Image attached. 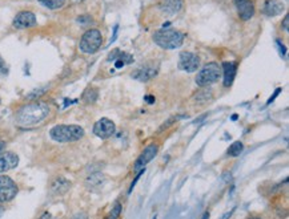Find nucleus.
Instances as JSON below:
<instances>
[{"mask_svg":"<svg viewBox=\"0 0 289 219\" xmlns=\"http://www.w3.org/2000/svg\"><path fill=\"white\" fill-rule=\"evenodd\" d=\"M284 11V4L280 0H267L264 6V12L268 16H277Z\"/></svg>","mask_w":289,"mask_h":219,"instance_id":"nucleus-16","label":"nucleus"},{"mask_svg":"<svg viewBox=\"0 0 289 219\" xmlns=\"http://www.w3.org/2000/svg\"><path fill=\"white\" fill-rule=\"evenodd\" d=\"M183 7V0H161L160 10L167 15H176Z\"/></svg>","mask_w":289,"mask_h":219,"instance_id":"nucleus-15","label":"nucleus"},{"mask_svg":"<svg viewBox=\"0 0 289 219\" xmlns=\"http://www.w3.org/2000/svg\"><path fill=\"white\" fill-rule=\"evenodd\" d=\"M277 45L280 47V51H281V55L285 56V47H284V44H281V41L277 40Z\"/></svg>","mask_w":289,"mask_h":219,"instance_id":"nucleus-28","label":"nucleus"},{"mask_svg":"<svg viewBox=\"0 0 289 219\" xmlns=\"http://www.w3.org/2000/svg\"><path fill=\"white\" fill-rule=\"evenodd\" d=\"M18 186L7 175H0V202H10L16 197Z\"/></svg>","mask_w":289,"mask_h":219,"instance_id":"nucleus-7","label":"nucleus"},{"mask_svg":"<svg viewBox=\"0 0 289 219\" xmlns=\"http://www.w3.org/2000/svg\"><path fill=\"white\" fill-rule=\"evenodd\" d=\"M71 187V182L70 181H67L66 178H56L53 182H52L51 185V191L53 194H56V195H63V194H66L70 190Z\"/></svg>","mask_w":289,"mask_h":219,"instance_id":"nucleus-17","label":"nucleus"},{"mask_svg":"<svg viewBox=\"0 0 289 219\" xmlns=\"http://www.w3.org/2000/svg\"><path fill=\"white\" fill-rule=\"evenodd\" d=\"M101 43H103V36H101V32L99 30H88L82 36V40H80V51L84 53H88V55H92V53H96L101 47Z\"/></svg>","mask_w":289,"mask_h":219,"instance_id":"nucleus-4","label":"nucleus"},{"mask_svg":"<svg viewBox=\"0 0 289 219\" xmlns=\"http://www.w3.org/2000/svg\"><path fill=\"white\" fill-rule=\"evenodd\" d=\"M49 115V106L45 102H32L19 109L16 113V124L20 127H34L40 124Z\"/></svg>","mask_w":289,"mask_h":219,"instance_id":"nucleus-1","label":"nucleus"},{"mask_svg":"<svg viewBox=\"0 0 289 219\" xmlns=\"http://www.w3.org/2000/svg\"><path fill=\"white\" fill-rule=\"evenodd\" d=\"M222 72H224V86H230L234 84V80L236 77V72H238V64L234 63V61H225L222 64Z\"/></svg>","mask_w":289,"mask_h":219,"instance_id":"nucleus-14","label":"nucleus"},{"mask_svg":"<svg viewBox=\"0 0 289 219\" xmlns=\"http://www.w3.org/2000/svg\"><path fill=\"white\" fill-rule=\"evenodd\" d=\"M159 72V68L155 65H145V67L139 68L137 71L132 73V77L139 80V81H149L151 78H153Z\"/></svg>","mask_w":289,"mask_h":219,"instance_id":"nucleus-13","label":"nucleus"},{"mask_svg":"<svg viewBox=\"0 0 289 219\" xmlns=\"http://www.w3.org/2000/svg\"><path fill=\"white\" fill-rule=\"evenodd\" d=\"M67 0H39V3L41 6H44L45 8H49V10H59V8L64 7Z\"/></svg>","mask_w":289,"mask_h":219,"instance_id":"nucleus-19","label":"nucleus"},{"mask_svg":"<svg viewBox=\"0 0 289 219\" xmlns=\"http://www.w3.org/2000/svg\"><path fill=\"white\" fill-rule=\"evenodd\" d=\"M157 150H159V149H157V146L156 145L147 146V148L143 150V153H141L140 156H139L136 162H135V165H134L135 170L140 171L141 169H144L145 165L148 164V162H151V161L155 158L156 154H157Z\"/></svg>","mask_w":289,"mask_h":219,"instance_id":"nucleus-10","label":"nucleus"},{"mask_svg":"<svg viewBox=\"0 0 289 219\" xmlns=\"http://www.w3.org/2000/svg\"><path fill=\"white\" fill-rule=\"evenodd\" d=\"M40 219H51V214H49V212H44Z\"/></svg>","mask_w":289,"mask_h":219,"instance_id":"nucleus-30","label":"nucleus"},{"mask_svg":"<svg viewBox=\"0 0 289 219\" xmlns=\"http://www.w3.org/2000/svg\"><path fill=\"white\" fill-rule=\"evenodd\" d=\"M234 211H235V208H232L229 212H225V214L221 216V219H229L230 216H232V214H234Z\"/></svg>","mask_w":289,"mask_h":219,"instance_id":"nucleus-29","label":"nucleus"},{"mask_svg":"<svg viewBox=\"0 0 289 219\" xmlns=\"http://www.w3.org/2000/svg\"><path fill=\"white\" fill-rule=\"evenodd\" d=\"M243 149H244L243 142H240V141L234 142V144L229 146V149H228V156H230V157L240 156L241 152H243Z\"/></svg>","mask_w":289,"mask_h":219,"instance_id":"nucleus-21","label":"nucleus"},{"mask_svg":"<svg viewBox=\"0 0 289 219\" xmlns=\"http://www.w3.org/2000/svg\"><path fill=\"white\" fill-rule=\"evenodd\" d=\"M220 77H221V68L219 67V64L209 63L197 73L196 84L199 86H209L219 81Z\"/></svg>","mask_w":289,"mask_h":219,"instance_id":"nucleus-5","label":"nucleus"},{"mask_svg":"<svg viewBox=\"0 0 289 219\" xmlns=\"http://www.w3.org/2000/svg\"><path fill=\"white\" fill-rule=\"evenodd\" d=\"M97 97H99V92H97L95 88H88V89L83 93V100H84L87 104H93V102L97 100Z\"/></svg>","mask_w":289,"mask_h":219,"instance_id":"nucleus-20","label":"nucleus"},{"mask_svg":"<svg viewBox=\"0 0 289 219\" xmlns=\"http://www.w3.org/2000/svg\"><path fill=\"white\" fill-rule=\"evenodd\" d=\"M78 22L80 23V24H84V26H85V23L91 22V18H88V16H83V18H79L78 19Z\"/></svg>","mask_w":289,"mask_h":219,"instance_id":"nucleus-26","label":"nucleus"},{"mask_svg":"<svg viewBox=\"0 0 289 219\" xmlns=\"http://www.w3.org/2000/svg\"><path fill=\"white\" fill-rule=\"evenodd\" d=\"M201 219H209V212H204V215H203Z\"/></svg>","mask_w":289,"mask_h":219,"instance_id":"nucleus-32","label":"nucleus"},{"mask_svg":"<svg viewBox=\"0 0 289 219\" xmlns=\"http://www.w3.org/2000/svg\"><path fill=\"white\" fill-rule=\"evenodd\" d=\"M72 219H88V216H87V214H84V212H79V214L72 216Z\"/></svg>","mask_w":289,"mask_h":219,"instance_id":"nucleus-25","label":"nucleus"},{"mask_svg":"<svg viewBox=\"0 0 289 219\" xmlns=\"http://www.w3.org/2000/svg\"><path fill=\"white\" fill-rule=\"evenodd\" d=\"M179 69H182L184 72L192 73L196 72L200 67V57L193 52H188L184 51L179 55Z\"/></svg>","mask_w":289,"mask_h":219,"instance_id":"nucleus-6","label":"nucleus"},{"mask_svg":"<svg viewBox=\"0 0 289 219\" xmlns=\"http://www.w3.org/2000/svg\"><path fill=\"white\" fill-rule=\"evenodd\" d=\"M103 182H104L103 174H100V173H95V174H91L88 178H87L85 185H87V187H89V189H95V187L100 186Z\"/></svg>","mask_w":289,"mask_h":219,"instance_id":"nucleus-18","label":"nucleus"},{"mask_svg":"<svg viewBox=\"0 0 289 219\" xmlns=\"http://www.w3.org/2000/svg\"><path fill=\"white\" fill-rule=\"evenodd\" d=\"M12 26L15 27L16 30H26V28L35 27L36 26V16H35L34 12L30 11L19 12L14 19Z\"/></svg>","mask_w":289,"mask_h":219,"instance_id":"nucleus-9","label":"nucleus"},{"mask_svg":"<svg viewBox=\"0 0 289 219\" xmlns=\"http://www.w3.org/2000/svg\"><path fill=\"white\" fill-rule=\"evenodd\" d=\"M4 149V142L3 141H0V153H2V150Z\"/></svg>","mask_w":289,"mask_h":219,"instance_id":"nucleus-33","label":"nucleus"},{"mask_svg":"<svg viewBox=\"0 0 289 219\" xmlns=\"http://www.w3.org/2000/svg\"><path fill=\"white\" fill-rule=\"evenodd\" d=\"M3 212H4V210H3V207H2V206H0V216L3 215Z\"/></svg>","mask_w":289,"mask_h":219,"instance_id":"nucleus-34","label":"nucleus"},{"mask_svg":"<svg viewBox=\"0 0 289 219\" xmlns=\"http://www.w3.org/2000/svg\"><path fill=\"white\" fill-rule=\"evenodd\" d=\"M252 219H260V218H252Z\"/></svg>","mask_w":289,"mask_h":219,"instance_id":"nucleus-35","label":"nucleus"},{"mask_svg":"<svg viewBox=\"0 0 289 219\" xmlns=\"http://www.w3.org/2000/svg\"><path fill=\"white\" fill-rule=\"evenodd\" d=\"M236 7L239 11V18L244 22L255 15V7L251 0H236Z\"/></svg>","mask_w":289,"mask_h":219,"instance_id":"nucleus-12","label":"nucleus"},{"mask_svg":"<svg viewBox=\"0 0 289 219\" xmlns=\"http://www.w3.org/2000/svg\"><path fill=\"white\" fill-rule=\"evenodd\" d=\"M116 127L113 121L109 119H100L95 125H93V133L96 134L97 137L101 140H107V138L112 137L115 134Z\"/></svg>","mask_w":289,"mask_h":219,"instance_id":"nucleus-8","label":"nucleus"},{"mask_svg":"<svg viewBox=\"0 0 289 219\" xmlns=\"http://www.w3.org/2000/svg\"><path fill=\"white\" fill-rule=\"evenodd\" d=\"M288 24H289V16L286 15L285 18H284V22H282V28H284V31H288Z\"/></svg>","mask_w":289,"mask_h":219,"instance_id":"nucleus-27","label":"nucleus"},{"mask_svg":"<svg viewBox=\"0 0 289 219\" xmlns=\"http://www.w3.org/2000/svg\"><path fill=\"white\" fill-rule=\"evenodd\" d=\"M280 92H281V88H277V89H276V92H274L273 96H271V98L268 100V104H271L272 101H274V98H276V97L278 96V93H280Z\"/></svg>","mask_w":289,"mask_h":219,"instance_id":"nucleus-24","label":"nucleus"},{"mask_svg":"<svg viewBox=\"0 0 289 219\" xmlns=\"http://www.w3.org/2000/svg\"><path fill=\"white\" fill-rule=\"evenodd\" d=\"M120 214H122V204L118 202V203L113 206L112 208V211L109 212V215H108V219H119Z\"/></svg>","mask_w":289,"mask_h":219,"instance_id":"nucleus-22","label":"nucleus"},{"mask_svg":"<svg viewBox=\"0 0 289 219\" xmlns=\"http://www.w3.org/2000/svg\"><path fill=\"white\" fill-rule=\"evenodd\" d=\"M7 74H8L7 64H6V61H4V60H3V57L0 56V78L6 77Z\"/></svg>","mask_w":289,"mask_h":219,"instance_id":"nucleus-23","label":"nucleus"},{"mask_svg":"<svg viewBox=\"0 0 289 219\" xmlns=\"http://www.w3.org/2000/svg\"><path fill=\"white\" fill-rule=\"evenodd\" d=\"M49 136L53 141L60 144L74 142L84 136V129L79 125H56L51 129Z\"/></svg>","mask_w":289,"mask_h":219,"instance_id":"nucleus-3","label":"nucleus"},{"mask_svg":"<svg viewBox=\"0 0 289 219\" xmlns=\"http://www.w3.org/2000/svg\"><path fill=\"white\" fill-rule=\"evenodd\" d=\"M19 165L18 154L12 152H6L0 154V173H6V171L15 169Z\"/></svg>","mask_w":289,"mask_h":219,"instance_id":"nucleus-11","label":"nucleus"},{"mask_svg":"<svg viewBox=\"0 0 289 219\" xmlns=\"http://www.w3.org/2000/svg\"><path fill=\"white\" fill-rule=\"evenodd\" d=\"M147 100H148V102H149V104H153V102H155V97H152V96H148V97H147Z\"/></svg>","mask_w":289,"mask_h":219,"instance_id":"nucleus-31","label":"nucleus"},{"mask_svg":"<svg viewBox=\"0 0 289 219\" xmlns=\"http://www.w3.org/2000/svg\"><path fill=\"white\" fill-rule=\"evenodd\" d=\"M153 219H156V216H153Z\"/></svg>","mask_w":289,"mask_h":219,"instance_id":"nucleus-36","label":"nucleus"},{"mask_svg":"<svg viewBox=\"0 0 289 219\" xmlns=\"http://www.w3.org/2000/svg\"><path fill=\"white\" fill-rule=\"evenodd\" d=\"M184 34L178 30H160L153 34L155 44L163 49H176L184 43Z\"/></svg>","mask_w":289,"mask_h":219,"instance_id":"nucleus-2","label":"nucleus"}]
</instances>
